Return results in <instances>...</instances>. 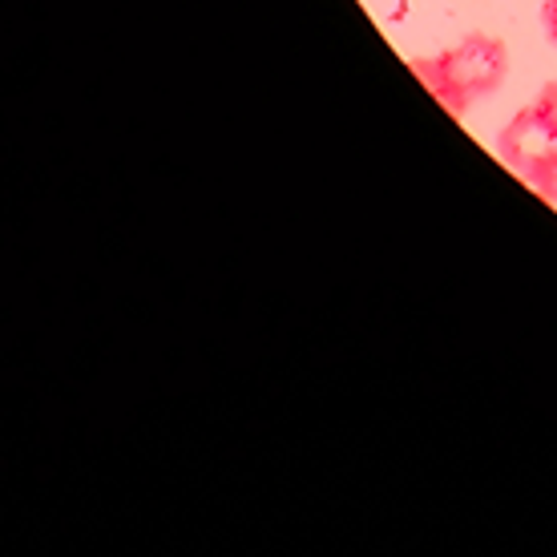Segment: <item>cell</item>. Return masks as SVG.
Segmentation results:
<instances>
[{"label": "cell", "instance_id": "277c9868", "mask_svg": "<svg viewBox=\"0 0 557 557\" xmlns=\"http://www.w3.org/2000/svg\"><path fill=\"white\" fill-rule=\"evenodd\" d=\"M533 106H537V110H542L557 129V77H554V82H545V89L537 94V101H533Z\"/></svg>", "mask_w": 557, "mask_h": 557}, {"label": "cell", "instance_id": "6da1fadb", "mask_svg": "<svg viewBox=\"0 0 557 557\" xmlns=\"http://www.w3.org/2000/svg\"><path fill=\"white\" fill-rule=\"evenodd\" d=\"M412 73H417L424 89L441 101L453 117H465V110L473 106L476 98L485 94H497L509 73V49L497 37H485V33H473L460 45L445 49L436 57H417L412 61Z\"/></svg>", "mask_w": 557, "mask_h": 557}, {"label": "cell", "instance_id": "5b68a950", "mask_svg": "<svg viewBox=\"0 0 557 557\" xmlns=\"http://www.w3.org/2000/svg\"><path fill=\"white\" fill-rule=\"evenodd\" d=\"M542 25H545V37H549V45L557 49V0H545V4H542Z\"/></svg>", "mask_w": 557, "mask_h": 557}, {"label": "cell", "instance_id": "7a4b0ae2", "mask_svg": "<svg viewBox=\"0 0 557 557\" xmlns=\"http://www.w3.org/2000/svg\"><path fill=\"white\" fill-rule=\"evenodd\" d=\"M497 153L513 170L517 178L533 182L542 178V170L557 158V129L537 106H525L509 117V126L497 134Z\"/></svg>", "mask_w": 557, "mask_h": 557}, {"label": "cell", "instance_id": "3957f363", "mask_svg": "<svg viewBox=\"0 0 557 557\" xmlns=\"http://www.w3.org/2000/svg\"><path fill=\"white\" fill-rule=\"evenodd\" d=\"M533 190H537L545 202H554V207H557V158L542 170V178L533 182Z\"/></svg>", "mask_w": 557, "mask_h": 557}]
</instances>
